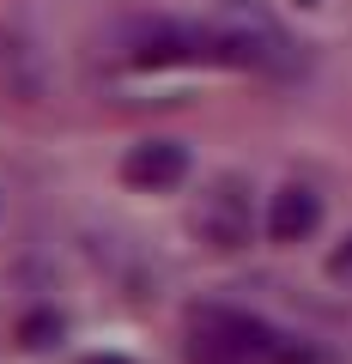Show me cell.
I'll list each match as a JSON object with an SVG mask.
<instances>
[{
    "label": "cell",
    "instance_id": "6da1fadb",
    "mask_svg": "<svg viewBox=\"0 0 352 364\" xmlns=\"http://www.w3.org/2000/svg\"><path fill=\"white\" fill-rule=\"evenodd\" d=\"M188 364H316L292 334L274 322H261L249 310H225V304H201L188 316Z\"/></svg>",
    "mask_w": 352,
    "mask_h": 364
},
{
    "label": "cell",
    "instance_id": "7a4b0ae2",
    "mask_svg": "<svg viewBox=\"0 0 352 364\" xmlns=\"http://www.w3.org/2000/svg\"><path fill=\"white\" fill-rule=\"evenodd\" d=\"M122 176H128L134 188L164 195V188H176V182L188 176V146H176V140H140L128 158H122Z\"/></svg>",
    "mask_w": 352,
    "mask_h": 364
},
{
    "label": "cell",
    "instance_id": "3957f363",
    "mask_svg": "<svg viewBox=\"0 0 352 364\" xmlns=\"http://www.w3.org/2000/svg\"><path fill=\"white\" fill-rule=\"evenodd\" d=\"M316 225H322V200H316L310 188H298V182L279 188L274 207H267V237H274V243H304Z\"/></svg>",
    "mask_w": 352,
    "mask_h": 364
},
{
    "label": "cell",
    "instance_id": "277c9868",
    "mask_svg": "<svg viewBox=\"0 0 352 364\" xmlns=\"http://www.w3.org/2000/svg\"><path fill=\"white\" fill-rule=\"evenodd\" d=\"M207 231H213V243H219V249H237V243H243V231H249V213H243V200H237V188H219Z\"/></svg>",
    "mask_w": 352,
    "mask_h": 364
},
{
    "label": "cell",
    "instance_id": "5b68a950",
    "mask_svg": "<svg viewBox=\"0 0 352 364\" xmlns=\"http://www.w3.org/2000/svg\"><path fill=\"white\" fill-rule=\"evenodd\" d=\"M328 273H334V279H352V237L334 249V255H328Z\"/></svg>",
    "mask_w": 352,
    "mask_h": 364
},
{
    "label": "cell",
    "instance_id": "8992f818",
    "mask_svg": "<svg viewBox=\"0 0 352 364\" xmlns=\"http://www.w3.org/2000/svg\"><path fill=\"white\" fill-rule=\"evenodd\" d=\"M85 364H128V358H85Z\"/></svg>",
    "mask_w": 352,
    "mask_h": 364
}]
</instances>
